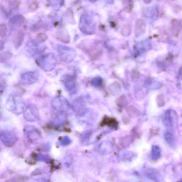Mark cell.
<instances>
[{
    "label": "cell",
    "mask_w": 182,
    "mask_h": 182,
    "mask_svg": "<svg viewBox=\"0 0 182 182\" xmlns=\"http://www.w3.org/2000/svg\"><path fill=\"white\" fill-rule=\"evenodd\" d=\"M13 56L12 54L9 52H5L1 54V62H5L6 60L10 59Z\"/></svg>",
    "instance_id": "obj_19"
},
{
    "label": "cell",
    "mask_w": 182,
    "mask_h": 182,
    "mask_svg": "<svg viewBox=\"0 0 182 182\" xmlns=\"http://www.w3.org/2000/svg\"><path fill=\"white\" fill-rule=\"evenodd\" d=\"M0 138L3 144L5 146L8 147L13 146L17 140L16 134L9 131H1Z\"/></svg>",
    "instance_id": "obj_6"
},
{
    "label": "cell",
    "mask_w": 182,
    "mask_h": 182,
    "mask_svg": "<svg viewBox=\"0 0 182 182\" xmlns=\"http://www.w3.org/2000/svg\"><path fill=\"white\" fill-rule=\"evenodd\" d=\"M151 159L154 161H157L161 157V149L158 146L154 145L151 148Z\"/></svg>",
    "instance_id": "obj_15"
},
{
    "label": "cell",
    "mask_w": 182,
    "mask_h": 182,
    "mask_svg": "<svg viewBox=\"0 0 182 182\" xmlns=\"http://www.w3.org/2000/svg\"><path fill=\"white\" fill-rule=\"evenodd\" d=\"M25 104L20 95L16 93L11 94L8 96L6 103V107L9 111L18 115L22 113Z\"/></svg>",
    "instance_id": "obj_1"
},
{
    "label": "cell",
    "mask_w": 182,
    "mask_h": 182,
    "mask_svg": "<svg viewBox=\"0 0 182 182\" xmlns=\"http://www.w3.org/2000/svg\"><path fill=\"white\" fill-rule=\"evenodd\" d=\"M56 36L58 40L64 44H67L70 42V36L68 31L65 29L58 30L56 33Z\"/></svg>",
    "instance_id": "obj_14"
},
{
    "label": "cell",
    "mask_w": 182,
    "mask_h": 182,
    "mask_svg": "<svg viewBox=\"0 0 182 182\" xmlns=\"http://www.w3.org/2000/svg\"><path fill=\"white\" fill-rule=\"evenodd\" d=\"M48 37L46 34L43 33L39 34L36 36V41L38 43H42L47 39Z\"/></svg>",
    "instance_id": "obj_20"
},
{
    "label": "cell",
    "mask_w": 182,
    "mask_h": 182,
    "mask_svg": "<svg viewBox=\"0 0 182 182\" xmlns=\"http://www.w3.org/2000/svg\"><path fill=\"white\" fill-rule=\"evenodd\" d=\"M24 35L22 31H19L14 39V46L16 49L20 47L23 42Z\"/></svg>",
    "instance_id": "obj_16"
},
{
    "label": "cell",
    "mask_w": 182,
    "mask_h": 182,
    "mask_svg": "<svg viewBox=\"0 0 182 182\" xmlns=\"http://www.w3.org/2000/svg\"><path fill=\"white\" fill-rule=\"evenodd\" d=\"M25 135L29 141L35 143L42 137L40 132L36 128L32 126H27L24 129Z\"/></svg>",
    "instance_id": "obj_7"
},
{
    "label": "cell",
    "mask_w": 182,
    "mask_h": 182,
    "mask_svg": "<svg viewBox=\"0 0 182 182\" xmlns=\"http://www.w3.org/2000/svg\"><path fill=\"white\" fill-rule=\"evenodd\" d=\"M36 62L42 70L49 72L55 68L57 66V60L55 54L49 53L38 56Z\"/></svg>",
    "instance_id": "obj_2"
},
{
    "label": "cell",
    "mask_w": 182,
    "mask_h": 182,
    "mask_svg": "<svg viewBox=\"0 0 182 182\" xmlns=\"http://www.w3.org/2000/svg\"><path fill=\"white\" fill-rule=\"evenodd\" d=\"M58 55L62 61L65 63H69L74 59L75 51L71 47L62 45L57 46Z\"/></svg>",
    "instance_id": "obj_3"
},
{
    "label": "cell",
    "mask_w": 182,
    "mask_h": 182,
    "mask_svg": "<svg viewBox=\"0 0 182 182\" xmlns=\"http://www.w3.org/2000/svg\"><path fill=\"white\" fill-rule=\"evenodd\" d=\"M49 5L55 10H59L64 5L65 0H49Z\"/></svg>",
    "instance_id": "obj_17"
},
{
    "label": "cell",
    "mask_w": 182,
    "mask_h": 182,
    "mask_svg": "<svg viewBox=\"0 0 182 182\" xmlns=\"http://www.w3.org/2000/svg\"><path fill=\"white\" fill-rule=\"evenodd\" d=\"M146 174L149 178L156 182L161 181L162 177L158 171L155 169L150 168L147 169Z\"/></svg>",
    "instance_id": "obj_13"
},
{
    "label": "cell",
    "mask_w": 182,
    "mask_h": 182,
    "mask_svg": "<svg viewBox=\"0 0 182 182\" xmlns=\"http://www.w3.org/2000/svg\"><path fill=\"white\" fill-rule=\"evenodd\" d=\"M62 81L66 90L69 92H72L75 87V81L72 77L70 75H66L63 77Z\"/></svg>",
    "instance_id": "obj_12"
},
{
    "label": "cell",
    "mask_w": 182,
    "mask_h": 182,
    "mask_svg": "<svg viewBox=\"0 0 182 182\" xmlns=\"http://www.w3.org/2000/svg\"><path fill=\"white\" fill-rule=\"evenodd\" d=\"M38 43L35 41H30L28 42L26 46V49L28 53L35 56L42 53L44 50L45 47L39 45Z\"/></svg>",
    "instance_id": "obj_10"
},
{
    "label": "cell",
    "mask_w": 182,
    "mask_h": 182,
    "mask_svg": "<svg viewBox=\"0 0 182 182\" xmlns=\"http://www.w3.org/2000/svg\"><path fill=\"white\" fill-rule=\"evenodd\" d=\"M60 144L62 145V146H66V145L70 144L71 140L68 137L65 136L60 140Z\"/></svg>",
    "instance_id": "obj_22"
},
{
    "label": "cell",
    "mask_w": 182,
    "mask_h": 182,
    "mask_svg": "<svg viewBox=\"0 0 182 182\" xmlns=\"http://www.w3.org/2000/svg\"><path fill=\"white\" fill-rule=\"evenodd\" d=\"M52 105L54 109L60 112H65L69 107V104L67 99L62 96H58L52 101Z\"/></svg>",
    "instance_id": "obj_5"
},
{
    "label": "cell",
    "mask_w": 182,
    "mask_h": 182,
    "mask_svg": "<svg viewBox=\"0 0 182 182\" xmlns=\"http://www.w3.org/2000/svg\"><path fill=\"white\" fill-rule=\"evenodd\" d=\"M25 20V17L22 15L18 14L10 18L9 24L12 29L16 30L19 29L24 24Z\"/></svg>",
    "instance_id": "obj_11"
},
{
    "label": "cell",
    "mask_w": 182,
    "mask_h": 182,
    "mask_svg": "<svg viewBox=\"0 0 182 182\" xmlns=\"http://www.w3.org/2000/svg\"><path fill=\"white\" fill-rule=\"evenodd\" d=\"M165 138L168 144L171 147L175 146V142L174 136L170 133H167L165 135Z\"/></svg>",
    "instance_id": "obj_18"
},
{
    "label": "cell",
    "mask_w": 182,
    "mask_h": 182,
    "mask_svg": "<svg viewBox=\"0 0 182 182\" xmlns=\"http://www.w3.org/2000/svg\"><path fill=\"white\" fill-rule=\"evenodd\" d=\"M23 113L25 120L29 122H34L39 120V113L38 108L31 104L25 105Z\"/></svg>",
    "instance_id": "obj_4"
},
{
    "label": "cell",
    "mask_w": 182,
    "mask_h": 182,
    "mask_svg": "<svg viewBox=\"0 0 182 182\" xmlns=\"http://www.w3.org/2000/svg\"><path fill=\"white\" fill-rule=\"evenodd\" d=\"M38 77L39 74L37 71H28L21 75L20 80L21 83L24 84L30 85L37 81Z\"/></svg>",
    "instance_id": "obj_9"
},
{
    "label": "cell",
    "mask_w": 182,
    "mask_h": 182,
    "mask_svg": "<svg viewBox=\"0 0 182 182\" xmlns=\"http://www.w3.org/2000/svg\"><path fill=\"white\" fill-rule=\"evenodd\" d=\"M164 123L169 129H173L177 125V115L174 110H169L166 112L164 118Z\"/></svg>",
    "instance_id": "obj_8"
},
{
    "label": "cell",
    "mask_w": 182,
    "mask_h": 182,
    "mask_svg": "<svg viewBox=\"0 0 182 182\" xmlns=\"http://www.w3.org/2000/svg\"><path fill=\"white\" fill-rule=\"evenodd\" d=\"M6 30L7 28L5 24H1L0 26V35L1 38H4L5 37L6 34Z\"/></svg>",
    "instance_id": "obj_21"
}]
</instances>
